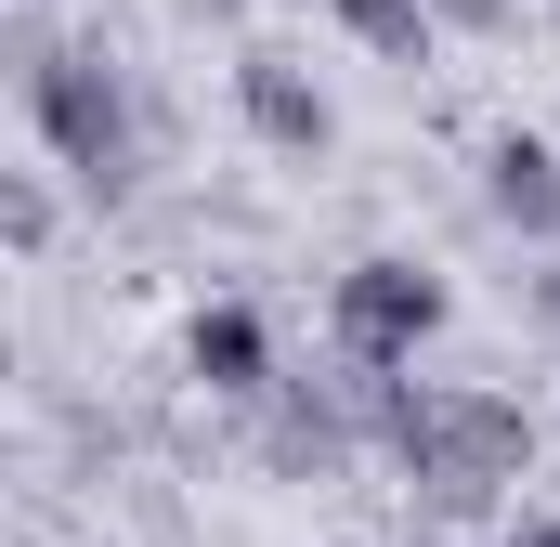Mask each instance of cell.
I'll return each instance as SVG.
<instances>
[{"instance_id":"1","label":"cell","mask_w":560,"mask_h":547,"mask_svg":"<svg viewBox=\"0 0 560 547\" xmlns=\"http://www.w3.org/2000/svg\"><path fill=\"white\" fill-rule=\"evenodd\" d=\"M365 443L443 522H482L509 482H535V417L482 379H365Z\"/></svg>"},{"instance_id":"2","label":"cell","mask_w":560,"mask_h":547,"mask_svg":"<svg viewBox=\"0 0 560 547\" xmlns=\"http://www.w3.org/2000/svg\"><path fill=\"white\" fill-rule=\"evenodd\" d=\"M13 92H26V131L52 143V170H79V196H131L143 183V92L131 66H105V39H66V26H13Z\"/></svg>"},{"instance_id":"3","label":"cell","mask_w":560,"mask_h":547,"mask_svg":"<svg viewBox=\"0 0 560 547\" xmlns=\"http://www.w3.org/2000/svg\"><path fill=\"white\" fill-rule=\"evenodd\" d=\"M443 326H456V287H443V261H418V248H365V261L326 287V339H339L352 379H418V352Z\"/></svg>"},{"instance_id":"4","label":"cell","mask_w":560,"mask_h":547,"mask_svg":"<svg viewBox=\"0 0 560 547\" xmlns=\"http://www.w3.org/2000/svg\"><path fill=\"white\" fill-rule=\"evenodd\" d=\"M235 118H248V143H261V156H287V170H313V156L339 143L326 79H313L300 53H275V39H248V53H235Z\"/></svg>"},{"instance_id":"5","label":"cell","mask_w":560,"mask_h":547,"mask_svg":"<svg viewBox=\"0 0 560 547\" xmlns=\"http://www.w3.org/2000/svg\"><path fill=\"white\" fill-rule=\"evenodd\" d=\"M352 456H378L365 443V379H287L261 405V469L313 482V469H352Z\"/></svg>"},{"instance_id":"6","label":"cell","mask_w":560,"mask_h":547,"mask_svg":"<svg viewBox=\"0 0 560 547\" xmlns=\"http://www.w3.org/2000/svg\"><path fill=\"white\" fill-rule=\"evenodd\" d=\"M183 379L209 392V405H275L287 365H275V326H261V300H196V326H183Z\"/></svg>"},{"instance_id":"7","label":"cell","mask_w":560,"mask_h":547,"mask_svg":"<svg viewBox=\"0 0 560 547\" xmlns=\"http://www.w3.org/2000/svg\"><path fill=\"white\" fill-rule=\"evenodd\" d=\"M482 209H495L509 235L560 248V143L548 131H482Z\"/></svg>"},{"instance_id":"8","label":"cell","mask_w":560,"mask_h":547,"mask_svg":"<svg viewBox=\"0 0 560 547\" xmlns=\"http://www.w3.org/2000/svg\"><path fill=\"white\" fill-rule=\"evenodd\" d=\"M326 13H339V39H365L378 66H430V39H443L430 0H326Z\"/></svg>"},{"instance_id":"9","label":"cell","mask_w":560,"mask_h":547,"mask_svg":"<svg viewBox=\"0 0 560 547\" xmlns=\"http://www.w3.org/2000/svg\"><path fill=\"white\" fill-rule=\"evenodd\" d=\"M0 248H13V261L52 248V183H39V170H0Z\"/></svg>"},{"instance_id":"10","label":"cell","mask_w":560,"mask_h":547,"mask_svg":"<svg viewBox=\"0 0 560 547\" xmlns=\"http://www.w3.org/2000/svg\"><path fill=\"white\" fill-rule=\"evenodd\" d=\"M509 13H522V0H430L443 39H509Z\"/></svg>"},{"instance_id":"11","label":"cell","mask_w":560,"mask_h":547,"mask_svg":"<svg viewBox=\"0 0 560 547\" xmlns=\"http://www.w3.org/2000/svg\"><path fill=\"white\" fill-rule=\"evenodd\" d=\"M535 313H548V339H560V274H535Z\"/></svg>"},{"instance_id":"12","label":"cell","mask_w":560,"mask_h":547,"mask_svg":"<svg viewBox=\"0 0 560 547\" xmlns=\"http://www.w3.org/2000/svg\"><path fill=\"white\" fill-rule=\"evenodd\" d=\"M509 547H560V522H509Z\"/></svg>"}]
</instances>
